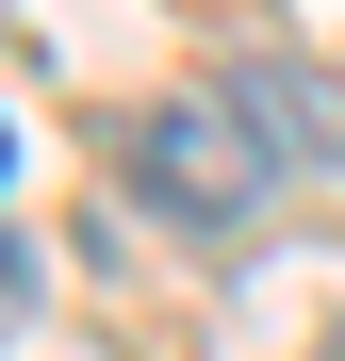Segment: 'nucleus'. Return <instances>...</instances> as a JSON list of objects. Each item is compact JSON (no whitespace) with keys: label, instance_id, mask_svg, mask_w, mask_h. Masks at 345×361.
I'll use <instances>...</instances> for the list:
<instances>
[{"label":"nucleus","instance_id":"f257e3e1","mask_svg":"<svg viewBox=\"0 0 345 361\" xmlns=\"http://www.w3.org/2000/svg\"><path fill=\"white\" fill-rule=\"evenodd\" d=\"M263 164L279 148L230 99H132V115H115V180H132L148 214H181V230H247L263 214Z\"/></svg>","mask_w":345,"mask_h":361},{"label":"nucleus","instance_id":"f03ea898","mask_svg":"<svg viewBox=\"0 0 345 361\" xmlns=\"http://www.w3.org/2000/svg\"><path fill=\"white\" fill-rule=\"evenodd\" d=\"M214 99L247 115L279 164H329V180H345V82H329V66H296V49H230V82H214Z\"/></svg>","mask_w":345,"mask_h":361},{"label":"nucleus","instance_id":"7ed1b4c3","mask_svg":"<svg viewBox=\"0 0 345 361\" xmlns=\"http://www.w3.org/2000/svg\"><path fill=\"white\" fill-rule=\"evenodd\" d=\"M33 312V263H17V230H0V329H17Z\"/></svg>","mask_w":345,"mask_h":361},{"label":"nucleus","instance_id":"20e7f679","mask_svg":"<svg viewBox=\"0 0 345 361\" xmlns=\"http://www.w3.org/2000/svg\"><path fill=\"white\" fill-rule=\"evenodd\" d=\"M313 361H345V329H313Z\"/></svg>","mask_w":345,"mask_h":361},{"label":"nucleus","instance_id":"39448f33","mask_svg":"<svg viewBox=\"0 0 345 361\" xmlns=\"http://www.w3.org/2000/svg\"><path fill=\"white\" fill-rule=\"evenodd\" d=\"M0 180H17V132H0Z\"/></svg>","mask_w":345,"mask_h":361}]
</instances>
